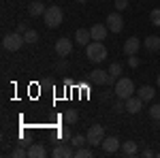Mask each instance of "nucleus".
<instances>
[{
	"mask_svg": "<svg viewBox=\"0 0 160 158\" xmlns=\"http://www.w3.org/2000/svg\"><path fill=\"white\" fill-rule=\"evenodd\" d=\"M28 30H30V28H28V26H26L24 22H22V24H17V32H22V34H26Z\"/></svg>",
	"mask_w": 160,
	"mask_h": 158,
	"instance_id": "obj_32",
	"label": "nucleus"
},
{
	"mask_svg": "<svg viewBox=\"0 0 160 158\" xmlns=\"http://www.w3.org/2000/svg\"><path fill=\"white\" fill-rule=\"evenodd\" d=\"M51 156L53 158H73L75 152L71 145H66V143H58V145L51 150Z\"/></svg>",
	"mask_w": 160,
	"mask_h": 158,
	"instance_id": "obj_9",
	"label": "nucleus"
},
{
	"mask_svg": "<svg viewBox=\"0 0 160 158\" xmlns=\"http://www.w3.org/2000/svg\"><path fill=\"white\" fill-rule=\"evenodd\" d=\"M128 9V0H115V11H126Z\"/></svg>",
	"mask_w": 160,
	"mask_h": 158,
	"instance_id": "obj_31",
	"label": "nucleus"
},
{
	"mask_svg": "<svg viewBox=\"0 0 160 158\" xmlns=\"http://www.w3.org/2000/svg\"><path fill=\"white\" fill-rule=\"evenodd\" d=\"M56 69H58V71H62V69L66 71V62H58V66H56Z\"/></svg>",
	"mask_w": 160,
	"mask_h": 158,
	"instance_id": "obj_34",
	"label": "nucleus"
},
{
	"mask_svg": "<svg viewBox=\"0 0 160 158\" xmlns=\"http://www.w3.org/2000/svg\"><path fill=\"white\" fill-rule=\"evenodd\" d=\"M47 156V150L43 143H32L28 147V158H45Z\"/></svg>",
	"mask_w": 160,
	"mask_h": 158,
	"instance_id": "obj_15",
	"label": "nucleus"
},
{
	"mask_svg": "<svg viewBox=\"0 0 160 158\" xmlns=\"http://www.w3.org/2000/svg\"><path fill=\"white\" fill-rule=\"evenodd\" d=\"M71 51H73V41H71V38L62 37V38L56 41V54H58L60 58H66Z\"/></svg>",
	"mask_w": 160,
	"mask_h": 158,
	"instance_id": "obj_7",
	"label": "nucleus"
},
{
	"mask_svg": "<svg viewBox=\"0 0 160 158\" xmlns=\"http://www.w3.org/2000/svg\"><path fill=\"white\" fill-rule=\"evenodd\" d=\"M102 152L105 154H115L118 150H122V143H120V139L118 137H105V141H102Z\"/></svg>",
	"mask_w": 160,
	"mask_h": 158,
	"instance_id": "obj_8",
	"label": "nucleus"
},
{
	"mask_svg": "<svg viewBox=\"0 0 160 158\" xmlns=\"http://www.w3.org/2000/svg\"><path fill=\"white\" fill-rule=\"evenodd\" d=\"M122 71H124L122 62H113V64H111V66H109V75H113L115 79H118V77L122 75Z\"/></svg>",
	"mask_w": 160,
	"mask_h": 158,
	"instance_id": "obj_23",
	"label": "nucleus"
},
{
	"mask_svg": "<svg viewBox=\"0 0 160 158\" xmlns=\"http://www.w3.org/2000/svg\"><path fill=\"white\" fill-rule=\"evenodd\" d=\"M86 58L90 62H94V64L107 60V47H105L100 41H92V43L86 47Z\"/></svg>",
	"mask_w": 160,
	"mask_h": 158,
	"instance_id": "obj_1",
	"label": "nucleus"
},
{
	"mask_svg": "<svg viewBox=\"0 0 160 158\" xmlns=\"http://www.w3.org/2000/svg\"><path fill=\"white\" fill-rule=\"evenodd\" d=\"M141 154H143V156H145V158H152V156H156V154H154V152H152L149 147H145V150H143Z\"/></svg>",
	"mask_w": 160,
	"mask_h": 158,
	"instance_id": "obj_33",
	"label": "nucleus"
},
{
	"mask_svg": "<svg viewBox=\"0 0 160 158\" xmlns=\"http://www.w3.org/2000/svg\"><path fill=\"white\" fill-rule=\"evenodd\" d=\"M24 38H26V43H28V45H34V43L38 41V32L30 28V30H28V32L24 34Z\"/></svg>",
	"mask_w": 160,
	"mask_h": 158,
	"instance_id": "obj_24",
	"label": "nucleus"
},
{
	"mask_svg": "<svg viewBox=\"0 0 160 158\" xmlns=\"http://www.w3.org/2000/svg\"><path fill=\"white\" fill-rule=\"evenodd\" d=\"M107 28H109V32H113V34H118V32H122L124 30V17L120 15V11L115 13H109L107 15Z\"/></svg>",
	"mask_w": 160,
	"mask_h": 158,
	"instance_id": "obj_6",
	"label": "nucleus"
},
{
	"mask_svg": "<svg viewBox=\"0 0 160 158\" xmlns=\"http://www.w3.org/2000/svg\"><path fill=\"white\" fill-rule=\"evenodd\" d=\"M11 156L13 158H24V156H28V150H24V147L19 145V147H15V150L11 152Z\"/></svg>",
	"mask_w": 160,
	"mask_h": 158,
	"instance_id": "obj_29",
	"label": "nucleus"
},
{
	"mask_svg": "<svg viewBox=\"0 0 160 158\" xmlns=\"http://www.w3.org/2000/svg\"><path fill=\"white\" fill-rule=\"evenodd\" d=\"M86 143H88L86 135H73V137H71V145L73 147H83Z\"/></svg>",
	"mask_w": 160,
	"mask_h": 158,
	"instance_id": "obj_20",
	"label": "nucleus"
},
{
	"mask_svg": "<svg viewBox=\"0 0 160 158\" xmlns=\"http://www.w3.org/2000/svg\"><path fill=\"white\" fill-rule=\"evenodd\" d=\"M143 45H145V49H148V51H158V49H160V37L149 34V37H145Z\"/></svg>",
	"mask_w": 160,
	"mask_h": 158,
	"instance_id": "obj_18",
	"label": "nucleus"
},
{
	"mask_svg": "<svg viewBox=\"0 0 160 158\" xmlns=\"http://www.w3.org/2000/svg\"><path fill=\"white\" fill-rule=\"evenodd\" d=\"M149 22L160 28V9H154V11L149 13Z\"/></svg>",
	"mask_w": 160,
	"mask_h": 158,
	"instance_id": "obj_25",
	"label": "nucleus"
},
{
	"mask_svg": "<svg viewBox=\"0 0 160 158\" xmlns=\"http://www.w3.org/2000/svg\"><path fill=\"white\" fill-rule=\"evenodd\" d=\"M126 64H128L130 69H137V66L141 64V60H139L137 56H128V60H126Z\"/></svg>",
	"mask_w": 160,
	"mask_h": 158,
	"instance_id": "obj_30",
	"label": "nucleus"
},
{
	"mask_svg": "<svg viewBox=\"0 0 160 158\" xmlns=\"http://www.w3.org/2000/svg\"><path fill=\"white\" fill-rule=\"evenodd\" d=\"M26 45V38L22 32H9V34H4V38H2V47L7 49V51H19V49Z\"/></svg>",
	"mask_w": 160,
	"mask_h": 158,
	"instance_id": "obj_2",
	"label": "nucleus"
},
{
	"mask_svg": "<svg viewBox=\"0 0 160 158\" xmlns=\"http://www.w3.org/2000/svg\"><path fill=\"white\" fill-rule=\"evenodd\" d=\"M149 118H152V120H160V105L158 103L149 107Z\"/></svg>",
	"mask_w": 160,
	"mask_h": 158,
	"instance_id": "obj_27",
	"label": "nucleus"
},
{
	"mask_svg": "<svg viewBox=\"0 0 160 158\" xmlns=\"http://www.w3.org/2000/svg\"><path fill=\"white\" fill-rule=\"evenodd\" d=\"M88 137V145H92V147H98L102 145V141H105V126H100V124H94V126H90V130L86 133Z\"/></svg>",
	"mask_w": 160,
	"mask_h": 158,
	"instance_id": "obj_5",
	"label": "nucleus"
},
{
	"mask_svg": "<svg viewBox=\"0 0 160 158\" xmlns=\"http://www.w3.org/2000/svg\"><path fill=\"white\" fill-rule=\"evenodd\" d=\"M115 96L126 100L128 96H132L135 94V84H132V79H128V77H120L118 81H115Z\"/></svg>",
	"mask_w": 160,
	"mask_h": 158,
	"instance_id": "obj_3",
	"label": "nucleus"
},
{
	"mask_svg": "<svg viewBox=\"0 0 160 158\" xmlns=\"http://www.w3.org/2000/svg\"><path fill=\"white\" fill-rule=\"evenodd\" d=\"M158 88H160V75H158Z\"/></svg>",
	"mask_w": 160,
	"mask_h": 158,
	"instance_id": "obj_36",
	"label": "nucleus"
},
{
	"mask_svg": "<svg viewBox=\"0 0 160 158\" xmlns=\"http://www.w3.org/2000/svg\"><path fill=\"white\" fill-rule=\"evenodd\" d=\"M141 109H143V100L139 96L132 94V96L126 98V111H128V113H139Z\"/></svg>",
	"mask_w": 160,
	"mask_h": 158,
	"instance_id": "obj_13",
	"label": "nucleus"
},
{
	"mask_svg": "<svg viewBox=\"0 0 160 158\" xmlns=\"http://www.w3.org/2000/svg\"><path fill=\"white\" fill-rule=\"evenodd\" d=\"M137 152H139V147H137V143L130 139V141H126V143H122V154L124 156H135Z\"/></svg>",
	"mask_w": 160,
	"mask_h": 158,
	"instance_id": "obj_19",
	"label": "nucleus"
},
{
	"mask_svg": "<svg viewBox=\"0 0 160 158\" xmlns=\"http://www.w3.org/2000/svg\"><path fill=\"white\" fill-rule=\"evenodd\" d=\"M43 19H45V24L49 26V28H58V26L64 22V13H62L60 7L51 4V7H47V11H45V15H43Z\"/></svg>",
	"mask_w": 160,
	"mask_h": 158,
	"instance_id": "obj_4",
	"label": "nucleus"
},
{
	"mask_svg": "<svg viewBox=\"0 0 160 158\" xmlns=\"http://www.w3.org/2000/svg\"><path fill=\"white\" fill-rule=\"evenodd\" d=\"M77 2H79V4H86V2H88V0H77Z\"/></svg>",
	"mask_w": 160,
	"mask_h": 158,
	"instance_id": "obj_35",
	"label": "nucleus"
},
{
	"mask_svg": "<svg viewBox=\"0 0 160 158\" xmlns=\"http://www.w3.org/2000/svg\"><path fill=\"white\" fill-rule=\"evenodd\" d=\"M141 49V41L137 37H130L124 41V54L126 56H137V51Z\"/></svg>",
	"mask_w": 160,
	"mask_h": 158,
	"instance_id": "obj_10",
	"label": "nucleus"
},
{
	"mask_svg": "<svg viewBox=\"0 0 160 158\" xmlns=\"http://www.w3.org/2000/svg\"><path fill=\"white\" fill-rule=\"evenodd\" d=\"M107 79H109V71H100V69H96V71L90 73V81H92L94 85H107Z\"/></svg>",
	"mask_w": 160,
	"mask_h": 158,
	"instance_id": "obj_12",
	"label": "nucleus"
},
{
	"mask_svg": "<svg viewBox=\"0 0 160 158\" xmlns=\"http://www.w3.org/2000/svg\"><path fill=\"white\" fill-rule=\"evenodd\" d=\"M154 94H156V90H154L152 85H143V88H139V90H137V96L141 98L143 103H149V100L154 98Z\"/></svg>",
	"mask_w": 160,
	"mask_h": 158,
	"instance_id": "obj_17",
	"label": "nucleus"
},
{
	"mask_svg": "<svg viewBox=\"0 0 160 158\" xmlns=\"http://www.w3.org/2000/svg\"><path fill=\"white\" fill-rule=\"evenodd\" d=\"M28 11H30V15H32V17H41V15H45L47 7H45V4H43L41 0H34V2H30Z\"/></svg>",
	"mask_w": 160,
	"mask_h": 158,
	"instance_id": "obj_16",
	"label": "nucleus"
},
{
	"mask_svg": "<svg viewBox=\"0 0 160 158\" xmlns=\"http://www.w3.org/2000/svg\"><path fill=\"white\" fill-rule=\"evenodd\" d=\"M71 137H73V133H71V128H68V126L60 128V139H62V141H71Z\"/></svg>",
	"mask_w": 160,
	"mask_h": 158,
	"instance_id": "obj_28",
	"label": "nucleus"
},
{
	"mask_svg": "<svg viewBox=\"0 0 160 158\" xmlns=\"http://www.w3.org/2000/svg\"><path fill=\"white\" fill-rule=\"evenodd\" d=\"M113 111H115V113H122V111H126V100L118 98V100L113 103Z\"/></svg>",
	"mask_w": 160,
	"mask_h": 158,
	"instance_id": "obj_26",
	"label": "nucleus"
},
{
	"mask_svg": "<svg viewBox=\"0 0 160 158\" xmlns=\"http://www.w3.org/2000/svg\"><path fill=\"white\" fill-rule=\"evenodd\" d=\"M94 156V150L90 147H77L75 150V158H92Z\"/></svg>",
	"mask_w": 160,
	"mask_h": 158,
	"instance_id": "obj_21",
	"label": "nucleus"
},
{
	"mask_svg": "<svg viewBox=\"0 0 160 158\" xmlns=\"http://www.w3.org/2000/svg\"><path fill=\"white\" fill-rule=\"evenodd\" d=\"M90 32H92V41H105L109 34V28L107 24H94L90 28Z\"/></svg>",
	"mask_w": 160,
	"mask_h": 158,
	"instance_id": "obj_11",
	"label": "nucleus"
},
{
	"mask_svg": "<svg viewBox=\"0 0 160 158\" xmlns=\"http://www.w3.org/2000/svg\"><path fill=\"white\" fill-rule=\"evenodd\" d=\"M77 120H79V113H77L75 109H66L64 111V122H66V124H75Z\"/></svg>",
	"mask_w": 160,
	"mask_h": 158,
	"instance_id": "obj_22",
	"label": "nucleus"
},
{
	"mask_svg": "<svg viewBox=\"0 0 160 158\" xmlns=\"http://www.w3.org/2000/svg\"><path fill=\"white\" fill-rule=\"evenodd\" d=\"M75 41H77L81 47H88V45L92 43V32L86 30V28H79V30L75 32Z\"/></svg>",
	"mask_w": 160,
	"mask_h": 158,
	"instance_id": "obj_14",
	"label": "nucleus"
}]
</instances>
